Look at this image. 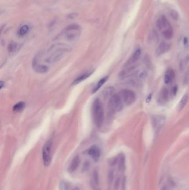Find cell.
Returning <instances> with one entry per match:
<instances>
[{
  "label": "cell",
  "instance_id": "1",
  "mask_svg": "<svg viewBox=\"0 0 189 190\" xmlns=\"http://www.w3.org/2000/svg\"><path fill=\"white\" fill-rule=\"evenodd\" d=\"M92 113L95 125L98 127H100L104 122V115L102 104L99 99L94 101L92 107Z\"/></svg>",
  "mask_w": 189,
  "mask_h": 190
},
{
  "label": "cell",
  "instance_id": "2",
  "mask_svg": "<svg viewBox=\"0 0 189 190\" xmlns=\"http://www.w3.org/2000/svg\"><path fill=\"white\" fill-rule=\"evenodd\" d=\"M109 113L110 115H113L115 113L120 112L123 109V102L119 94H114L110 99L108 102Z\"/></svg>",
  "mask_w": 189,
  "mask_h": 190
},
{
  "label": "cell",
  "instance_id": "3",
  "mask_svg": "<svg viewBox=\"0 0 189 190\" xmlns=\"http://www.w3.org/2000/svg\"><path fill=\"white\" fill-rule=\"evenodd\" d=\"M81 28L79 25L72 24L65 28L64 31L65 38L69 41L76 40L81 34Z\"/></svg>",
  "mask_w": 189,
  "mask_h": 190
},
{
  "label": "cell",
  "instance_id": "4",
  "mask_svg": "<svg viewBox=\"0 0 189 190\" xmlns=\"http://www.w3.org/2000/svg\"><path fill=\"white\" fill-rule=\"evenodd\" d=\"M119 95L121 97L123 102L126 105H130L135 101L136 95L133 91L129 89H123L121 91Z\"/></svg>",
  "mask_w": 189,
  "mask_h": 190
},
{
  "label": "cell",
  "instance_id": "5",
  "mask_svg": "<svg viewBox=\"0 0 189 190\" xmlns=\"http://www.w3.org/2000/svg\"><path fill=\"white\" fill-rule=\"evenodd\" d=\"M52 146V141L48 140L47 141L44 145L42 149V160L44 162V165L45 166H48L50 165L52 156H51V150Z\"/></svg>",
  "mask_w": 189,
  "mask_h": 190
},
{
  "label": "cell",
  "instance_id": "6",
  "mask_svg": "<svg viewBox=\"0 0 189 190\" xmlns=\"http://www.w3.org/2000/svg\"><path fill=\"white\" fill-rule=\"evenodd\" d=\"M165 119L164 117L161 115L156 116L153 119L152 124L155 129V131L156 133H158L160 131L161 128L164 125Z\"/></svg>",
  "mask_w": 189,
  "mask_h": 190
},
{
  "label": "cell",
  "instance_id": "7",
  "mask_svg": "<svg viewBox=\"0 0 189 190\" xmlns=\"http://www.w3.org/2000/svg\"><path fill=\"white\" fill-rule=\"evenodd\" d=\"M169 100V91L166 88L163 87L159 94L158 97V102L161 104H164L167 103Z\"/></svg>",
  "mask_w": 189,
  "mask_h": 190
},
{
  "label": "cell",
  "instance_id": "8",
  "mask_svg": "<svg viewBox=\"0 0 189 190\" xmlns=\"http://www.w3.org/2000/svg\"><path fill=\"white\" fill-rule=\"evenodd\" d=\"M140 55H141V50L140 49L138 48V49L135 50L134 51V52L133 53V55L130 57V59H128L127 63H126L125 65H124L125 67L133 66V65H134L135 63H136L139 59Z\"/></svg>",
  "mask_w": 189,
  "mask_h": 190
},
{
  "label": "cell",
  "instance_id": "9",
  "mask_svg": "<svg viewBox=\"0 0 189 190\" xmlns=\"http://www.w3.org/2000/svg\"><path fill=\"white\" fill-rule=\"evenodd\" d=\"M32 67L34 70V71L40 73H46L48 71V68L47 66L39 63L37 61L33 59L32 63Z\"/></svg>",
  "mask_w": 189,
  "mask_h": 190
},
{
  "label": "cell",
  "instance_id": "10",
  "mask_svg": "<svg viewBox=\"0 0 189 190\" xmlns=\"http://www.w3.org/2000/svg\"><path fill=\"white\" fill-rule=\"evenodd\" d=\"M88 154L92 157L94 161H98L100 156V151L98 147L93 146L89 149L88 151Z\"/></svg>",
  "mask_w": 189,
  "mask_h": 190
},
{
  "label": "cell",
  "instance_id": "11",
  "mask_svg": "<svg viewBox=\"0 0 189 190\" xmlns=\"http://www.w3.org/2000/svg\"><path fill=\"white\" fill-rule=\"evenodd\" d=\"M170 49V45L166 42H162L159 45L156 50V55L157 56H161L167 52Z\"/></svg>",
  "mask_w": 189,
  "mask_h": 190
},
{
  "label": "cell",
  "instance_id": "12",
  "mask_svg": "<svg viewBox=\"0 0 189 190\" xmlns=\"http://www.w3.org/2000/svg\"><path fill=\"white\" fill-rule=\"evenodd\" d=\"M93 72H94V70H90V71L84 72L83 74L77 77V78H75V80L73 81L72 85H76L81 83L82 81L86 80L89 77H90V75L93 74Z\"/></svg>",
  "mask_w": 189,
  "mask_h": 190
},
{
  "label": "cell",
  "instance_id": "13",
  "mask_svg": "<svg viewBox=\"0 0 189 190\" xmlns=\"http://www.w3.org/2000/svg\"><path fill=\"white\" fill-rule=\"evenodd\" d=\"M175 77L174 70L172 69L168 70L164 76L165 84H172Z\"/></svg>",
  "mask_w": 189,
  "mask_h": 190
},
{
  "label": "cell",
  "instance_id": "14",
  "mask_svg": "<svg viewBox=\"0 0 189 190\" xmlns=\"http://www.w3.org/2000/svg\"><path fill=\"white\" fill-rule=\"evenodd\" d=\"M92 186L94 190H100L99 188V176L98 171L95 170L93 173L92 180Z\"/></svg>",
  "mask_w": 189,
  "mask_h": 190
},
{
  "label": "cell",
  "instance_id": "15",
  "mask_svg": "<svg viewBox=\"0 0 189 190\" xmlns=\"http://www.w3.org/2000/svg\"><path fill=\"white\" fill-rule=\"evenodd\" d=\"M79 163H80V159L79 156H75L73 159L72 160V162L68 167V171L70 173L74 172L75 171L77 170Z\"/></svg>",
  "mask_w": 189,
  "mask_h": 190
},
{
  "label": "cell",
  "instance_id": "16",
  "mask_svg": "<svg viewBox=\"0 0 189 190\" xmlns=\"http://www.w3.org/2000/svg\"><path fill=\"white\" fill-rule=\"evenodd\" d=\"M21 46L15 42H12L9 44V47H8V51L10 55L13 56L18 52L19 49H20Z\"/></svg>",
  "mask_w": 189,
  "mask_h": 190
},
{
  "label": "cell",
  "instance_id": "17",
  "mask_svg": "<svg viewBox=\"0 0 189 190\" xmlns=\"http://www.w3.org/2000/svg\"><path fill=\"white\" fill-rule=\"evenodd\" d=\"M108 76H105V77H104L101 78V79L96 83V84L95 85V86L93 87V88L92 89V94H95L96 92H97L99 90V89H100V88L102 87L103 85L106 83V81L108 80Z\"/></svg>",
  "mask_w": 189,
  "mask_h": 190
},
{
  "label": "cell",
  "instance_id": "18",
  "mask_svg": "<svg viewBox=\"0 0 189 190\" xmlns=\"http://www.w3.org/2000/svg\"><path fill=\"white\" fill-rule=\"evenodd\" d=\"M188 101H189V96L187 95V94L184 95L178 103L177 107L178 111H181L185 107Z\"/></svg>",
  "mask_w": 189,
  "mask_h": 190
},
{
  "label": "cell",
  "instance_id": "19",
  "mask_svg": "<svg viewBox=\"0 0 189 190\" xmlns=\"http://www.w3.org/2000/svg\"><path fill=\"white\" fill-rule=\"evenodd\" d=\"M156 25L159 30H162L169 26V23L167 21V19L165 16H161V18H160L157 21Z\"/></svg>",
  "mask_w": 189,
  "mask_h": 190
},
{
  "label": "cell",
  "instance_id": "20",
  "mask_svg": "<svg viewBox=\"0 0 189 190\" xmlns=\"http://www.w3.org/2000/svg\"><path fill=\"white\" fill-rule=\"evenodd\" d=\"M25 107V103L23 102H19L16 103L15 106L13 107V110L15 112H21L23 111Z\"/></svg>",
  "mask_w": 189,
  "mask_h": 190
},
{
  "label": "cell",
  "instance_id": "21",
  "mask_svg": "<svg viewBox=\"0 0 189 190\" xmlns=\"http://www.w3.org/2000/svg\"><path fill=\"white\" fill-rule=\"evenodd\" d=\"M146 75H147V72L145 70H143V69H141L137 72L136 78H138L139 80L142 81L145 78Z\"/></svg>",
  "mask_w": 189,
  "mask_h": 190
},
{
  "label": "cell",
  "instance_id": "22",
  "mask_svg": "<svg viewBox=\"0 0 189 190\" xmlns=\"http://www.w3.org/2000/svg\"><path fill=\"white\" fill-rule=\"evenodd\" d=\"M163 35L164 36V38L167 40H170L171 38H172L173 36V30L171 27H169V28L165 30L163 32Z\"/></svg>",
  "mask_w": 189,
  "mask_h": 190
},
{
  "label": "cell",
  "instance_id": "23",
  "mask_svg": "<svg viewBox=\"0 0 189 190\" xmlns=\"http://www.w3.org/2000/svg\"><path fill=\"white\" fill-rule=\"evenodd\" d=\"M125 157L123 155H122L120 156L119 159V164H118V167H119V170L120 171H123L125 168Z\"/></svg>",
  "mask_w": 189,
  "mask_h": 190
},
{
  "label": "cell",
  "instance_id": "24",
  "mask_svg": "<svg viewBox=\"0 0 189 190\" xmlns=\"http://www.w3.org/2000/svg\"><path fill=\"white\" fill-rule=\"evenodd\" d=\"M29 29L30 28H29L28 26L26 25H23L21 28H19L18 34L19 36H25V34H27L28 33Z\"/></svg>",
  "mask_w": 189,
  "mask_h": 190
},
{
  "label": "cell",
  "instance_id": "25",
  "mask_svg": "<svg viewBox=\"0 0 189 190\" xmlns=\"http://www.w3.org/2000/svg\"><path fill=\"white\" fill-rule=\"evenodd\" d=\"M114 91V88L113 87H109L106 88V90H104L103 91V94L104 96L106 97H108V96H112L113 95Z\"/></svg>",
  "mask_w": 189,
  "mask_h": 190
},
{
  "label": "cell",
  "instance_id": "26",
  "mask_svg": "<svg viewBox=\"0 0 189 190\" xmlns=\"http://www.w3.org/2000/svg\"><path fill=\"white\" fill-rule=\"evenodd\" d=\"M184 84H188L189 83V68L186 70L184 76Z\"/></svg>",
  "mask_w": 189,
  "mask_h": 190
},
{
  "label": "cell",
  "instance_id": "27",
  "mask_svg": "<svg viewBox=\"0 0 189 190\" xmlns=\"http://www.w3.org/2000/svg\"><path fill=\"white\" fill-rule=\"evenodd\" d=\"M113 180H114V173L113 171H110L108 176V181L109 184H112Z\"/></svg>",
  "mask_w": 189,
  "mask_h": 190
},
{
  "label": "cell",
  "instance_id": "28",
  "mask_svg": "<svg viewBox=\"0 0 189 190\" xmlns=\"http://www.w3.org/2000/svg\"><path fill=\"white\" fill-rule=\"evenodd\" d=\"M59 188H60V190H68V185L64 181H62L61 183Z\"/></svg>",
  "mask_w": 189,
  "mask_h": 190
},
{
  "label": "cell",
  "instance_id": "29",
  "mask_svg": "<svg viewBox=\"0 0 189 190\" xmlns=\"http://www.w3.org/2000/svg\"><path fill=\"white\" fill-rule=\"evenodd\" d=\"M171 16H172V17L174 19V20H177L179 17V15H178V13H177L176 11L175 10H172L171 11L170 13Z\"/></svg>",
  "mask_w": 189,
  "mask_h": 190
},
{
  "label": "cell",
  "instance_id": "30",
  "mask_svg": "<svg viewBox=\"0 0 189 190\" xmlns=\"http://www.w3.org/2000/svg\"><path fill=\"white\" fill-rule=\"evenodd\" d=\"M119 186H120V178H117L114 183V190H118L119 188Z\"/></svg>",
  "mask_w": 189,
  "mask_h": 190
},
{
  "label": "cell",
  "instance_id": "31",
  "mask_svg": "<svg viewBox=\"0 0 189 190\" xmlns=\"http://www.w3.org/2000/svg\"><path fill=\"white\" fill-rule=\"evenodd\" d=\"M79 15V13H70L69 15H68V19H75Z\"/></svg>",
  "mask_w": 189,
  "mask_h": 190
},
{
  "label": "cell",
  "instance_id": "32",
  "mask_svg": "<svg viewBox=\"0 0 189 190\" xmlns=\"http://www.w3.org/2000/svg\"><path fill=\"white\" fill-rule=\"evenodd\" d=\"M89 167V162H86L84 165V167L83 169L84 170V171H87L88 170V168Z\"/></svg>",
  "mask_w": 189,
  "mask_h": 190
},
{
  "label": "cell",
  "instance_id": "33",
  "mask_svg": "<svg viewBox=\"0 0 189 190\" xmlns=\"http://www.w3.org/2000/svg\"><path fill=\"white\" fill-rule=\"evenodd\" d=\"M177 86H175L173 88V93L174 96H175L177 95Z\"/></svg>",
  "mask_w": 189,
  "mask_h": 190
},
{
  "label": "cell",
  "instance_id": "34",
  "mask_svg": "<svg viewBox=\"0 0 189 190\" xmlns=\"http://www.w3.org/2000/svg\"><path fill=\"white\" fill-rule=\"evenodd\" d=\"M125 183H126V180H125V178H124L123 180V182H122V188H123V190H125Z\"/></svg>",
  "mask_w": 189,
  "mask_h": 190
},
{
  "label": "cell",
  "instance_id": "35",
  "mask_svg": "<svg viewBox=\"0 0 189 190\" xmlns=\"http://www.w3.org/2000/svg\"><path fill=\"white\" fill-rule=\"evenodd\" d=\"M5 82H4L3 81H1V83H0V88H1V89H2V88L5 86Z\"/></svg>",
  "mask_w": 189,
  "mask_h": 190
},
{
  "label": "cell",
  "instance_id": "36",
  "mask_svg": "<svg viewBox=\"0 0 189 190\" xmlns=\"http://www.w3.org/2000/svg\"><path fill=\"white\" fill-rule=\"evenodd\" d=\"M161 190H167V188L165 186H164L161 188Z\"/></svg>",
  "mask_w": 189,
  "mask_h": 190
}]
</instances>
